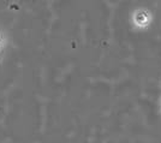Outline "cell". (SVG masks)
<instances>
[]
</instances>
